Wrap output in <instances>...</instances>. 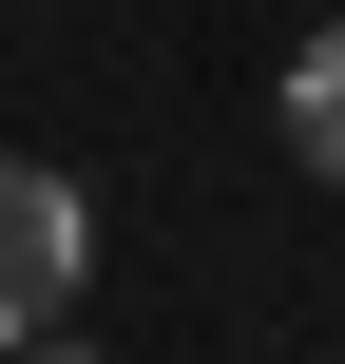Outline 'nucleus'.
Segmentation results:
<instances>
[{
	"instance_id": "f257e3e1",
	"label": "nucleus",
	"mask_w": 345,
	"mask_h": 364,
	"mask_svg": "<svg viewBox=\"0 0 345 364\" xmlns=\"http://www.w3.org/2000/svg\"><path fill=\"white\" fill-rule=\"evenodd\" d=\"M77 269H96V211H77V173L0 154V346H58V326H77Z\"/></svg>"
},
{
	"instance_id": "f03ea898",
	"label": "nucleus",
	"mask_w": 345,
	"mask_h": 364,
	"mask_svg": "<svg viewBox=\"0 0 345 364\" xmlns=\"http://www.w3.org/2000/svg\"><path fill=\"white\" fill-rule=\"evenodd\" d=\"M288 154L345 192V19H307V38H288Z\"/></svg>"
}]
</instances>
